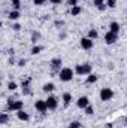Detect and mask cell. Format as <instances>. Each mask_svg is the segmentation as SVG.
<instances>
[{
  "label": "cell",
  "instance_id": "cell-9",
  "mask_svg": "<svg viewBox=\"0 0 127 128\" xmlns=\"http://www.w3.org/2000/svg\"><path fill=\"white\" fill-rule=\"evenodd\" d=\"M117 39H118V34L109 32V30L105 34V43H106V45H114V43L117 42Z\"/></svg>",
  "mask_w": 127,
  "mask_h": 128
},
{
  "label": "cell",
  "instance_id": "cell-13",
  "mask_svg": "<svg viewBox=\"0 0 127 128\" xmlns=\"http://www.w3.org/2000/svg\"><path fill=\"white\" fill-rule=\"evenodd\" d=\"M20 16H21V12L17 10V9H12V10L8 14V18H9L11 21H17V20H20Z\"/></svg>",
  "mask_w": 127,
  "mask_h": 128
},
{
  "label": "cell",
  "instance_id": "cell-34",
  "mask_svg": "<svg viewBox=\"0 0 127 128\" xmlns=\"http://www.w3.org/2000/svg\"><path fill=\"white\" fill-rule=\"evenodd\" d=\"M66 36H67L66 33H61V34L58 36V39H60V40H64V39H66Z\"/></svg>",
  "mask_w": 127,
  "mask_h": 128
},
{
  "label": "cell",
  "instance_id": "cell-29",
  "mask_svg": "<svg viewBox=\"0 0 127 128\" xmlns=\"http://www.w3.org/2000/svg\"><path fill=\"white\" fill-rule=\"evenodd\" d=\"M12 30H14V32H20V30H21V24H18V22L12 24Z\"/></svg>",
  "mask_w": 127,
  "mask_h": 128
},
{
  "label": "cell",
  "instance_id": "cell-36",
  "mask_svg": "<svg viewBox=\"0 0 127 128\" xmlns=\"http://www.w3.org/2000/svg\"><path fill=\"white\" fill-rule=\"evenodd\" d=\"M124 121H126V125H127V116H126V119H124Z\"/></svg>",
  "mask_w": 127,
  "mask_h": 128
},
{
  "label": "cell",
  "instance_id": "cell-16",
  "mask_svg": "<svg viewBox=\"0 0 127 128\" xmlns=\"http://www.w3.org/2000/svg\"><path fill=\"white\" fill-rule=\"evenodd\" d=\"M54 90H55V85H54L52 82H46V84L42 86V91H43V92H52Z\"/></svg>",
  "mask_w": 127,
  "mask_h": 128
},
{
  "label": "cell",
  "instance_id": "cell-27",
  "mask_svg": "<svg viewBox=\"0 0 127 128\" xmlns=\"http://www.w3.org/2000/svg\"><path fill=\"white\" fill-rule=\"evenodd\" d=\"M84 112H85V115H88V116H91V115L94 113V109H93L91 106H87V107L84 109Z\"/></svg>",
  "mask_w": 127,
  "mask_h": 128
},
{
  "label": "cell",
  "instance_id": "cell-4",
  "mask_svg": "<svg viewBox=\"0 0 127 128\" xmlns=\"http://www.w3.org/2000/svg\"><path fill=\"white\" fill-rule=\"evenodd\" d=\"M99 97H100L102 101H111L114 98V90L112 88H102Z\"/></svg>",
  "mask_w": 127,
  "mask_h": 128
},
{
  "label": "cell",
  "instance_id": "cell-22",
  "mask_svg": "<svg viewBox=\"0 0 127 128\" xmlns=\"http://www.w3.org/2000/svg\"><path fill=\"white\" fill-rule=\"evenodd\" d=\"M8 121H9L8 112H2V113H0V124H8Z\"/></svg>",
  "mask_w": 127,
  "mask_h": 128
},
{
  "label": "cell",
  "instance_id": "cell-2",
  "mask_svg": "<svg viewBox=\"0 0 127 128\" xmlns=\"http://www.w3.org/2000/svg\"><path fill=\"white\" fill-rule=\"evenodd\" d=\"M75 73L79 76H88L90 73H93V66L90 63H84V64H76L75 67Z\"/></svg>",
  "mask_w": 127,
  "mask_h": 128
},
{
  "label": "cell",
  "instance_id": "cell-20",
  "mask_svg": "<svg viewBox=\"0 0 127 128\" xmlns=\"http://www.w3.org/2000/svg\"><path fill=\"white\" fill-rule=\"evenodd\" d=\"M30 40H32L33 45H37V42L40 40V33L39 32H33L32 33V39H30Z\"/></svg>",
  "mask_w": 127,
  "mask_h": 128
},
{
  "label": "cell",
  "instance_id": "cell-11",
  "mask_svg": "<svg viewBox=\"0 0 127 128\" xmlns=\"http://www.w3.org/2000/svg\"><path fill=\"white\" fill-rule=\"evenodd\" d=\"M17 118H18L20 121H23V122L30 121V115H29L27 112H24V109H23V110H20V112H17Z\"/></svg>",
  "mask_w": 127,
  "mask_h": 128
},
{
  "label": "cell",
  "instance_id": "cell-24",
  "mask_svg": "<svg viewBox=\"0 0 127 128\" xmlns=\"http://www.w3.org/2000/svg\"><path fill=\"white\" fill-rule=\"evenodd\" d=\"M17 88H18V84H17V82H14V80H11V82L8 84V90H9V91H15Z\"/></svg>",
  "mask_w": 127,
  "mask_h": 128
},
{
  "label": "cell",
  "instance_id": "cell-10",
  "mask_svg": "<svg viewBox=\"0 0 127 128\" xmlns=\"http://www.w3.org/2000/svg\"><path fill=\"white\" fill-rule=\"evenodd\" d=\"M76 106L79 107V109H85L87 106H90V100H88V97L87 96H81L78 100H76Z\"/></svg>",
  "mask_w": 127,
  "mask_h": 128
},
{
  "label": "cell",
  "instance_id": "cell-12",
  "mask_svg": "<svg viewBox=\"0 0 127 128\" xmlns=\"http://www.w3.org/2000/svg\"><path fill=\"white\" fill-rule=\"evenodd\" d=\"M93 4H94L100 12H103V10H106V9H108V6H106V2H105V0H94V2H93Z\"/></svg>",
  "mask_w": 127,
  "mask_h": 128
},
{
  "label": "cell",
  "instance_id": "cell-14",
  "mask_svg": "<svg viewBox=\"0 0 127 128\" xmlns=\"http://www.w3.org/2000/svg\"><path fill=\"white\" fill-rule=\"evenodd\" d=\"M72 100H73V98H72V94H70V92H64L63 96H61V101H63L64 107H67V106L72 103Z\"/></svg>",
  "mask_w": 127,
  "mask_h": 128
},
{
  "label": "cell",
  "instance_id": "cell-28",
  "mask_svg": "<svg viewBox=\"0 0 127 128\" xmlns=\"http://www.w3.org/2000/svg\"><path fill=\"white\" fill-rule=\"evenodd\" d=\"M54 26H55L57 28H61V27H64V21L63 20H57V21L54 22Z\"/></svg>",
  "mask_w": 127,
  "mask_h": 128
},
{
  "label": "cell",
  "instance_id": "cell-33",
  "mask_svg": "<svg viewBox=\"0 0 127 128\" xmlns=\"http://www.w3.org/2000/svg\"><path fill=\"white\" fill-rule=\"evenodd\" d=\"M49 3H51V4H61L63 0H49Z\"/></svg>",
  "mask_w": 127,
  "mask_h": 128
},
{
  "label": "cell",
  "instance_id": "cell-18",
  "mask_svg": "<svg viewBox=\"0 0 127 128\" xmlns=\"http://www.w3.org/2000/svg\"><path fill=\"white\" fill-rule=\"evenodd\" d=\"M82 12V8L78 4V6H73V8H70V15L72 16H78L79 14Z\"/></svg>",
  "mask_w": 127,
  "mask_h": 128
},
{
  "label": "cell",
  "instance_id": "cell-3",
  "mask_svg": "<svg viewBox=\"0 0 127 128\" xmlns=\"http://www.w3.org/2000/svg\"><path fill=\"white\" fill-rule=\"evenodd\" d=\"M75 76V70L70 68V67H63L60 72H58V78L61 82H70Z\"/></svg>",
  "mask_w": 127,
  "mask_h": 128
},
{
  "label": "cell",
  "instance_id": "cell-30",
  "mask_svg": "<svg viewBox=\"0 0 127 128\" xmlns=\"http://www.w3.org/2000/svg\"><path fill=\"white\" fill-rule=\"evenodd\" d=\"M33 3H34L36 6H43V4L46 3V0H33Z\"/></svg>",
  "mask_w": 127,
  "mask_h": 128
},
{
  "label": "cell",
  "instance_id": "cell-21",
  "mask_svg": "<svg viewBox=\"0 0 127 128\" xmlns=\"http://www.w3.org/2000/svg\"><path fill=\"white\" fill-rule=\"evenodd\" d=\"M87 37H90L91 40H96V39L99 37V32H97L96 28H90V30H88V36H87Z\"/></svg>",
  "mask_w": 127,
  "mask_h": 128
},
{
  "label": "cell",
  "instance_id": "cell-25",
  "mask_svg": "<svg viewBox=\"0 0 127 128\" xmlns=\"http://www.w3.org/2000/svg\"><path fill=\"white\" fill-rule=\"evenodd\" d=\"M106 6L109 9H115L117 8V0H106Z\"/></svg>",
  "mask_w": 127,
  "mask_h": 128
},
{
  "label": "cell",
  "instance_id": "cell-1",
  "mask_svg": "<svg viewBox=\"0 0 127 128\" xmlns=\"http://www.w3.org/2000/svg\"><path fill=\"white\" fill-rule=\"evenodd\" d=\"M24 109V101L17 100V98H8V110L9 112H20Z\"/></svg>",
  "mask_w": 127,
  "mask_h": 128
},
{
  "label": "cell",
  "instance_id": "cell-15",
  "mask_svg": "<svg viewBox=\"0 0 127 128\" xmlns=\"http://www.w3.org/2000/svg\"><path fill=\"white\" fill-rule=\"evenodd\" d=\"M120 24L117 22V21H112L111 24H109V32H112V33H115V34H120Z\"/></svg>",
  "mask_w": 127,
  "mask_h": 128
},
{
  "label": "cell",
  "instance_id": "cell-17",
  "mask_svg": "<svg viewBox=\"0 0 127 128\" xmlns=\"http://www.w3.org/2000/svg\"><path fill=\"white\" fill-rule=\"evenodd\" d=\"M43 51V46H40V45H33V48L30 49V54L32 55H37V54H40Z\"/></svg>",
  "mask_w": 127,
  "mask_h": 128
},
{
  "label": "cell",
  "instance_id": "cell-8",
  "mask_svg": "<svg viewBox=\"0 0 127 128\" xmlns=\"http://www.w3.org/2000/svg\"><path fill=\"white\" fill-rule=\"evenodd\" d=\"M46 104H48V110H55L57 106H58V98L55 96H48Z\"/></svg>",
  "mask_w": 127,
  "mask_h": 128
},
{
  "label": "cell",
  "instance_id": "cell-26",
  "mask_svg": "<svg viewBox=\"0 0 127 128\" xmlns=\"http://www.w3.org/2000/svg\"><path fill=\"white\" fill-rule=\"evenodd\" d=\"M82 125H81V122L79 121H72L69 125H67V128H81Z\"/></svg>",
  "mask_w": 127,
  "mask_h": 128
},
{
  "label": "cell",
  "instance_id": "cell-7",
  "mask_svg": "<svg viewBox=\"0 0 127 128\" xmlns=\"http://www.w3.org/2000/svg\"><path fill=\"white\" fill-rule=\"evenodd\" d=\"M34 109L40 113H46L48 110V104H46V100H36L34 103Z\"/></svg>",
  "mask_w": 127,
  "mask_h": 128
},
{
  "label": "cell",
  "instance_id": "cell-5",
  "mask_svg": "<svg viewBox=\"0 0 127 128\" xmlns=\"http://www.w3.org/2000/svg\"><path fill=\"white\" fill-rule=\"evenodd\" d=\"M49 66H51V70L54 72V73H58L63 67V60L60 58V57H55V58H52L51 60V63H49Z\"/></svg>",
  "mask_w": 127,
  "mask_h": 128
},
{
  "label": "cell",
  "instance_id": "cell-6",
  "mask_svg": "<svg viewBox=\"0 0 127 128\" xmlns=\"http://www.w3.org/2000/svg\"><path fill=\"white\" fill-rule=\"evenodd\" d=\"M79 46H81L82 49H85V51H90V49H93V46H94V40H91L90 37H82V39L79 40Z\"/></svg>",
  "mask_w": 127,
  "mask_h": 128
},
{
  "label": "cell",
  "instance_id": "cell-19",
  "mask_svg": "<svg viewBox=\"0 0 127 128\" xmlns=\"http://www.w3.org/2000/svg\"><path fill=\"white\" fill-rule=\"evenodd\" d=\"M97 80H99V76H97L96 73H90V74L87 76V80H85V82H87V84H96Z\"/></svg>",
  "mask_w": 127,
  "mask_h": 128
},
{
  "label": "cell",
  "instance_id": "cell-32",
  "mask_svg": "<svg viewBox=\"0 0 127 128\" xmlns=\"http://www.w3.org/2000/svg\"><path fill=\"white\" fill-rule=\"evenodd\" d=\"M26 64H27V60H26V58H21V60L18 61V67H24Z\"/></svg>",
  "mask_w": 127,
  "mask_h": 128
},
{
  "label": "cell",
  "instance_id": "cell-23",
  "mask_svg": "<svg viewBox=\"0 0 127 128\" xmlns=\"http://www.w3.org/2000/svg\"><path fill=\"white\" fill-rule=\"evenodd\" d=\"M11 4H12L14 9L20 10V8H21V0H11Z\"/></svg>",
  "mask_w": 127,
  "mask_h": 128
},
{
  "label": "cell",
  "instance_id": "cell-35",
  "mask_svg": "<svg viewBox=\"0 0 127 128\" xmlns=\"http://www.w3.org/2000/svg\"><path fill=\"white\" fill-rule=\"evenodd\" d=\"M106 128H112V124H106Z\"/></svg>",
  "mask_w": 127,
  "mask_h": 128
},
{
  "label": "cell",
  "instance_id": "cell-31",
  "mask_svg": "<svg viewBox=\"0 0 127 128\" xmlns=\"http://www.w3.org/2000/svg\"><path fill=\"white\" fill-rule=\"evenodd\" d=\"M67 4H69L70 8H73V6H78V0H67Z\"/></svg>",
  "mask_w": 127,
  "mask_h": 128
}]
</instances>
